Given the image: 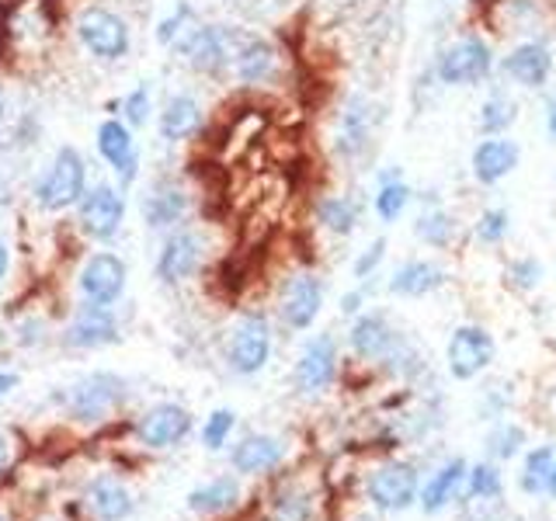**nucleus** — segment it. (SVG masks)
I'll use <instances>...</instances> for the list:
<instances>
[{"label": "nucleus", "mask_w": 556, "mask_h": 521, "mask_svg": "<svg viewBox=\"0 0 556 521\" xmlns=\"http://www.w3.org/2000/svg\"><path fill=\"white\" fill-rule=\"evenodd\" d=\"M84 191H87L84 153L77 147H60L56 156H52V164L46 167V174H39L31 195L46 213H63V208L80 202Z\"/></svg>", "instance_id": "nucleus-1"}, {"label": "nucleus", "mask_w": 556, "mask_h": 521, "mask_svg": "<svg viewBox=\"0 0 556 521\" xmlns=\"http://www.w3.org/2000/svg\"><path fill=\"white\" fill-rule=\"evenodd\" d=\"M491 69H494V49L480 35H463V39L442 49L434 74L448 87H473L491 77Z\"/></svg>", "instance_id": "nucleus-2"}, {"label": "nucleus", "mask_w": 556, "mask_h": 521, "mask_svg": "<svg viewBox=\"0 0 556 521\" xmlns=\"http://www.w3.org/2000/svg\"><path fill=\"white\" fill-rule=\"evenodd\" d=\"M243 42V35L223 28V25H205V28H188L174 46L181 49V56L199 69V74L216 77L226 66H233V52Z\"/></svg>", "instance_id": "nucleus-3"}, {"label": "nucleus", "mask_w": 556, "mask_h": 521, "mask_svg": "<svg viewBox=\"0 0 556 521\" xmlns=\"http://www.w3.org/2000/svg\"><path fill=\"white\" fill-rule=\"evenodd\" d=\"M77 39L91 56L115 63L129 52V25L115 11L91 4L77 14Z\"/></svg>", "instance_id": "nucleus-4"}, {"label": "nucleus", "mask_w": 556, "mask_h": 521, "mask_svg": "<svg viewBox=\"0 0 556 521\" xmlns=\"http://www.w3.org/2000/svg\"><path fill=\"white\" fill-rule=\"evenodd\" d=\"M77 223H80V230L94 240L118 237L122 223H126V199H122V191L112 185L87 188L77 202Z\"/></svg>", "instance_id": "nucleus-5"}, {"label": "nucleus", "mask_w": 556, "mask_h": 521, "mask_svg": "<svg viewBox=\"0 0 556 521\" xmlns=\"http://www.w3.org/2000/svg\"><path fill=\"white\" fill-rule=\"evenodd\" d=\"M497 344L491 338V330L480 323H463L448 341V372L456 379H477L494 365Z\"/></svg>", "instance_id": "nucleus-6"}, {"label": "nucleus", "mask_w": 556, "mask_h": 521, "mask_svg": "<svg viewBox=\"0 0 556 521\" xmlns=\"http://www.w3.org/2000/svg\"><path fill=\"white\" fill-rule=\"evenodd\" d=\"M126 379L115 372H94L80 379L74 390H70V414L80 417V421H101L109 417L122 399H126Z\"/></svg>", "instance_id": "nucleus-7"}, {"label": "nucleus", "mask_w": 556, "mask_h": 521, "mask_svg": "<svg viewBox=\"0 0 556 521\" xmlns=\"http://www.w3.org/2000/svg\"><path fill=\"white\" fill-rule=\"evenodd\" d=\"M230 365L240 372V376H254L265 369V361L271 355V327L265 317H257V313H251V317H243L233 334H230Z\"/></svg>", "instance_id": "nucleus-8"}, {"label": "nucleus", "mask_w": 556, "mask_h": 521, "mask_svg": "<svg viewBox=\"0 0 556 521\" xmlns=\"http://www.w3.org/2000/svg\"><path fill=\"white\" fill-rule=\"evenodd\" d=\"M320 306H324V285L317 275L300 271L286 278L282 295H278V309H282V317L292 330L313 327V320L320 317Z\"/></svg>", "instance_id": "nucleus-9"}, {"label": "nucleus", "mask_w": 556, "mask_h": 521, "mask_svg": "<svg viewBox=\"0 0 556 521\" xmlns=\"http://www.w3.org/2000/svg\"><path fill=\"white\" fill-rule=\"evenodd\" d=\"M417 469L407 462H387L369 476V500L382 511H404L417 500Z\"/></svg>", "instance_id": "nucleus-10"}, {"label": "nucleus", "mask_w": 556, "mask_h": 521, "mask_svg": "<svg viewBox=\"0 0 556 521\" xmlns=\"http://www.w3.org/2000/svg\"><path fill=\"white\" fill-rule=\"evenodd\" d=\"M126 260L118 254L101 251L84 265L80 271V292L87 303H98V306H112L122 292H126Z\"/></svg>", "instance_id": "nucleus-11"}, {"label": "nucleus", "mask_w": 556, "mask_h": 521, "mask_svg": "<svg viewBox=\"0 0 556 521\" xmlns=\"http://www.w3.org/2000/svg\"><path fill=\"white\" fill-rule=\"evenodd\" d=\"M338 376V344L334 338H313L306 347L300 361H295V386H300L303 393H324L330 382H334Z\"/></svg>", "instance_id": "nucleus-12"}, {"label": "nucleus", "mask_w": 556, "mask_h": 521, "mask_svg": "<svg viewBox=\"0 0 556 521\" xmlns=\"http://www.w3.org/2000/svg\"><path fill=\"white\" fill-rule=\"evenodd\" d=\"M202 265V240L191 233V230H174L161 254H156V278L167 285L174 282H185L188 275H195Z\"/></svg>", "instance_id": "nucleus-13"}, {"label": "nucleus", "mask_w": 556, "mask_h": 521, "mask_svg": "<svg viewBox=\"0 0 556 521\" xmlns=\"http://www.w3.org/2000/svg\"><path fill=\"white\" fill-rule=\"evenodd\" d=\"M118 341V320L112 306H98V303H84L66 330V344L74 347H101V344H115Z\"/></svg>", "instance_id": "nucleus-14"}, {"label": "nucleus", "mask_w": 556, "mask_h": 521, "mask_svg": "<svg viewBox=\"0 0 556 521\" xmlns=\"http://www.w3.org/2000/svg\"><path fill=\"white\" fill-rule=\"evenodd\" d=\"M188 428H191V417H188L185 407L161 404L136 424V439L143 442L147 448H167L174 442H181L188 434Z\"/></svg>", "instance_id": "nucleus-15"}, {"label": "nucleus", "mask_w": 556, "mask_h": 521, "mask_svg": "<svg viewBox=\"0 0 556 521\" xmlns=\"http://www.w3.org/2000/svg\"><path fill=\"white\" fill-rule=\"evenodd\" d=\"M518 161H521V150H518L515 139L491 136L473 150V178L486 188L501 185L518 167Z\"/></svg>", "instance_id": "nucleus-16"}, {"label": "nucleus", "mask_w": 556, "mask_h": 521, "mask_svg": "<svg viewBox=\"0 0 556 521\" xmlns=\"http://www.w3.org/2000/svg\"><path fill=\"white\" fill-rule=\"evenodd\" d=\"M501 69L518 87H543L553 74V52L543 42H521L501 60Z\"/></svg>", "instance_id": "nucleus-17"}, {"label": "nucleus", "mask_w": 556, "mask_h": 521, "mask_svg": "<svg viewBox=\"0 0 556 521\" xmlns=\"http://www.w3.org/2000/svg\"><path fill=\"white\" fill-rule=\"evenodd\" d=\"M191 208V195L181 188V185H153L147 195H143V219L153 230H170V226H178Z\"/></svg>", "instance_id": "nucleus-18"}, {"label": "nucleus", "mask_w": 556, "mask_h": 521, "mask_svg": "<svg viewBox=\"0 0 556 521\" xmlns=\"http://www.w3.org/2000/svg\"><path fill=\"white\" fill-rule=\"evenodd\" d=\"M396 347V334L390 330L387 317L379 313H362V317L352 323V352L365 361H379L390 358Z\"/></svg>", "instance_id": "nucleus-19"}, {"label": "nucleus", "mask_w": 556, "mask_h": 521, "mask_svg": "<svg viewBox=\"0 0 556 521\" xmlns=\"http://www.w3.org/2000/svg\"><path fill=\"white\" fill-rule=\"evenodd\" d=\"M278 69V52L268 39H243L233 52V74L243 84H265Z\"/></svg>", "instance_id": "nucleus-20"}, {"label": "nucleus", "mask_w": 556, "mask_h": 521, "mask_svg": "<svg viewBox=\"0 0 556 521\" xmlns=\"http://www.w3.org/2000/svg\"><path fill=\"white\" fill-rule=\"evenodd\" d=\"M202 129V109L191 94H174L161 112V136L167 143H185Z\"/></svg>", "instance_id": "nucleus-21"}, {"label": "nucleus", "mask_w": 556, "mask_h": 521, "mask_svg": "<svg viewBox=\"0 0 556 521\" xmlns=\"http://www.w3.org/2000/svg\"><path fill=\"white\" fill-rule=\"evenodd\" d=\"M445 285V268H439L434 260H407V265H400L390 278V292L393 295H428L434 289Z\"/></svg>", "instance_id": "nucleus-22"}, {"label": "nucleus", "mask_w": 556, "mask_h": 521, "mask_svg": "<svg viewBox=\"0 0 556 521\" xmlns=\"http://www.w3.org/2000/svg\"><path fill=\"white\" fill-rule=\"evenodd\" d=\"M466 459H452V462H445L439 473H434L431 480H428V486L421 491V508L428 511V514H434V511H442L445 504H452L456 500V494H459V486L466 483Z\"/></svg>", "instance_id": "nucleus-23"}, {"label": "nucleus", "mask_w": 556, "mask_h": 521, "mask_svg": "<svg viewBox=\"0 0 556 521\" xmlns=\"http://www.w3.org/2000/svg\"><path fill=\"white\" fill-rule=\"evenodd\" d=\"M282 462V445L268 434H251L233 448V466L240 473H265V469Z\"/></svg>", "instance_id": "nucleus-24"}, {"label": "nucleus", "mask_w": 556, "mask_h": 521, "mask_svg": "<svg viewBox=\"0 0 556 521\" xmlns=\"http://www.w3.org/2000/svg\"><path fill=\"white\" fill-rule=\"evenodd\" d=\"M94 147L101 153V161L109 167H118L122 161H129V156L136 153V139H132V129L126 126V122L118 118H104L98 126V139Z\"/></svg>", "instance_id": "nucleus-25"}, {"label": "nucleus", "mask_w": 556, "mask_h": 521, "mask_svg": "<svg viewBox=\"0 0 556 521\" xmlns=\"http://www.w3.org/2000/svg\"><path fill=\"white\" fill-rule=\"evenodd\" d=\"M237 500H240V483L233 476H219L213 483L199 486V491L188 497L191 511H199V514H219L226 508H233Z\"/></svg>", "instance_id": "nucleus-26"}, {"label": "nucleus", "mask_w": 556, "mask_h": 521, "mask_svg": "<svg viewBox=\"0 0 556 521\" xmlns=\"http://www.w3.org/2000/svg\"><path fill=\"white\" fill-rule=\"evenodd\" d=\"M317 219H320V226H327L330 233L348 237L358 226V202L344 199V195H324L317 202Z\"/></svg>", "instance_id": "nucleus-27"}, {"label": "nucleus", "mask_w": 556, "mask_h": 521, "mask_svg": "<svg viewBox=\"0 0 556 521\" xmlns=\"http://www.w3.org/2000/svg\"><path fill=\"white\" fill-rule=\"evenodd\" d=\"M369 143V112H365V101H352L341 118V132H338V150L344 156H355Z\"/></svg>", "instance_id": "nucleus-28"}, {"label": "nucleus", "mask_w": 556, "mask_h": 521, "mask_svg": "<svg viewBox=\"0 0 556 521\" xmlns=\"http://www.w3.org/2000/svg\"><path fill=\"white\" fill-rule=\"evenodd\" d=\"M91 508L101 521H122L129 514L132 500L115 480H94L91 483Z\"/></svg>", "instance_id": "nucleus-29"}, {"label": "nucleus", "mask_w": 556, "mask_h": 521, "mask_svg": "<svg viewBox=\"0 0 556 521\" xmlns=\"http://www.w3.org/2000/svg\"><path fill=\"white\" fill-rule=\"evenodd\" d=\"M414 233H417V240H425L428 247H448L459 233V223H456V216H448L445 208H428V213L417 216Z\"/></svg>", "instance_id": "nucleus-30"}, {"label": "nucleus", "mask_w": 556, "mask_h": 521, "mask_svg": "<svg viewBox=\"0 0 556 521\" xmlns=\"http://www.w3.org/2000/svg\"><path fill=\"white\" fill-rule=\"evenodd\" d=\"M518 118V104L508 94H491L480 109V129L483 136H504Z\"/></svg>", "instance_id": "nucleus-31"}, {"label": "nucleus", "mask_w": 556, "mask_h": 521, "mask_svg": "<svg viewBox=\"0 0 556 521\" xmlns=\"http://www.w3.org/2000/svg\"><path fill=\"white\" fill-rule=\"evenodd\" d=\"M521 445H526V428L521 424H511V421H501L494 424V431L486 434V456L497 459V462H508L515 459Z\"/></svg>", "instance_id": "nucleus-32"}, {"label": "nucleus", "mask_w": 556, "mask_h": 521, "mask_svg": "<svg viewBox=\"0 0 556 521\" xmlns=\"http://www.w3.org/2000/svg\"><path fill=\"white\" fill-rule=\"evenodd\" d=\"M410 205V188L407 181L390 178V181H379V195H376V213L382 223H396L404 216V208Z\"/></svg>", "instance_id": "nucleus-33"}, {"label": "nucleus", "mask_w": 556, "mask_h": 521, "mask_svg": "<svg viewBox=\"0 0 556 521\" xmlns=\"http://www.w3.org/2000/svg\"><path fill=\"white\" fill-rule=\"evenodd\" d=\"M549 466H553V448H532L526 456V466H521V491L526 494H546L549 483Z\"/></svg>", "instance_id": "nucleus-34"}, {"label": "nucleus", "mask_w": 556, "mask_h": 521, "mask_svg": "<svg viewBox=\"0 0 556 521\" xmlns=\"http://www.w3.org/2000/svg\"><path fill=\"white\" fill-rule=\"evenodd\" d=\"M501 491H504V480L497 473V466L480 462L473 469H466V494H469V500H491V497H501Z\"/></svg>", "instance_id": "nucleus-35"}, {"label": "nucleus", "mask_w": 556, "mask_h": 521, "mask_svg": "<svg viewBox=\"0 0 556 521\" xmlns=\"http://www.w3.org/2000/svg\"><path fill=\"white\" fill-rule=\"evenodd\" d=\"M508 230H511V216H508V208H501V205H494V208H486V213H480V219H477V226H473L477 240L486 243V247H494V243H501L504 237H508Z\"/></svg>", "instance_id": "nucleus-36"}, {"label": "nucleus", "mask_w": 556, "mask_h": 521, "mask_svg": "<svg viewBox=\"0 0 556 521\" xmlns=\"http://www.w3.org/2000/svg\"><path fill=\"white\" fill-rule=\"evenodd\" d=\"M150 112H153V104H150V87L147 84H139L136 91H129L126 98H122V115H126V126L129 129L147 126Z\"/></svg>", "instance_id": "nucleus-37"}, {"label": "nucleus", "mask_w": 556, "mask_h": 521, "mask_svg": "<svg viewBox=\"0 0 556 521\" xmlns=\"http://www.w3.org/2000/svg\"><path fill=\"white\" fill-rule=\"evenodd\" d=\"M195 17V11H191V4H178L174 8L164 22H156V42L161 46H174L181 39V35L188 31V22Z\"/></svg>", "instance_id": "nucleus-38"}, {"label": "nucleus", "mask_w": 556, "mask_h": 521, "mask_svg": "<svg viewBox=\"0 0 556 521\" xmlns=\"http://www.w3.org/2000/svg\"><path fill=\"white\" fill-rule=\"evenodd\" d=\"M309 518V497L286 491L275 500V521H306Z\"/></svg>", "instance_id": "nucleus-39"}, {"label": "nucleus", "mask_w": 556, "mask_h": 521, "mask_svg": "<svg viewBox=\"0 0 556 521\" xmlns=\"http://www.w3.org/2000/svg\"><path fill=\"white\" fill-rule=\"evenodd\" d=\"M508 278H511L515 289L529 292L539 285V278H543V265H539V257H518V260H511Z\"/></svg>", "instance_id": "nucleus-40"}, {"label": "nucleus", "mask_w": 556, "mask_h": 521, "mask_svg": "<svg viewBox=\"0 0 556 521\" xmlns=\"http://www.w3.org/2000/svg\"><path fill=\"white\" fill-rule=\"evenodd\" d=\"M233 431V414L230 410H216L213 417L205 421V428H202V442H205V448H223L226 445V434Z\"/></svg>", "instance_id": "nucleus-41"}, {"label": "nucleus", "mask_w": 556, "mask_h": 521, "mask_svg": "<svg viewBox=\"0 0 556 521\" xmlns=\"http://www.w3.org/2000/svg\"><path fill=\"white\" fill-rule=\"evenodd\" d=\"M382 254H387V240H372V247L365 251L358 260H355V278H369L376 268H379V260H382Z\"/></svg>", "instance_id": "nucleus-42"}, {"label": "nucleus", "mask_w": 556, "mask_h": 521, "mask_svg": "<svg viewBox=\"0 0 556 521\" xmlns=\"http://www.w3.org/2000/svg\"><path fill=\"white\" fill-rule=\"evenodd\" d=\"M115 174H118V185H122V188H129V185L139 178V150L129 156V161H122V164L115 167Z\"/></svg>", "instance_id": "nucleus-43"}, {"label": "nucleus", "mask_w": 556, "mask_h": 521, "mask_svg": "<svg viewBox=\"0 0 556 521\" xmlns=\"http://www.w3.org/2000/svg\"><path fill=\"white\" fill-rule=\"evenodd\" d=\"M362 300H365L362 289H358V292H348L344 300H341V313H348V317H352V313H358V309H362Z\"/></svg>", "instance_id": "nucleus-44"}, {"label": "nucleus", "mask_w": 556, "mask_h": 521, "mask_svg": "<svg viewBox=\"0 0 556 521\" xmlns=\"http://www.w3.org/2000/svg\"><path fill=\"white\" fill-rule=\"evenodd\" d=\"M8 268H11V251H8V243L0 240V282L8 278Z\"/></svg>", "instance_id": "nucleus-45"}, {"label": "nucleus", "mask_w": 556, "mask_h": 521, "mask_svg": "<svg viewBox=\"0 0 556 521\" xmlns=\"http://www.w3.org/2000/svg\"><path fill=\"white\" fill-rule=\"evenodd\" d=\"M11 390H17V376L4 372V376H0V396H8Z\"/></svg>", "instance_id": "nucleus-46"}, {"label": "nucleus", "mask_w": 556, "mask_h": 521, "mask_svg": "<svg viewBox=\"0 0 556 521\" xmlns=\"http://www.w3.org/2000/svg\"><path fill=\"white\" fill-rule=\"evenodd\" d=\"M546 494L556 497V452H553V466H549V483H546Z\"/></svg>", "instance_id": "nucleus-47"}, {"label": "nucleus", "mask_w": 556, "mask_h": 521, "mask_svg": "<svg viewBox=\"0 0 556 521\" xmlns=\"http://www.w3.org/2000/svg\"><path fill=\"white\" fill-rule=\"evenodd\" d=\"M4 466H8V442L0 439V469H4Z\"/></svg>", "instance_id": "nucleus-48"}, {"label": "nucleus", "mask_w": 556, "mask_h": 521, "mask_svg": "<svg viewBox=\"0 0 556 521\" xmlns=\"http://www.w3.org/2000/svg\"><path fill=\"white\" fill-rule=\"evenodd\" d=\"M546 129L556 136V104H553V112H549V118H546Z\"/></svg>", "instance_id": "nucleus-49"}, {"label": "nucleus", "mask_w": 556, "mask_h": 521, "mask_svg": "<svg viewBox=\"0 0 556 521\" xmlns=\"http://www.w3.org/2000/svg\"><path fill=\"white\" fill-rule=\"evenodd\" d=\"M4 112H8V101H4V91H0V122H4Z\"/></svg>", "instance_id": "nucleus-50"}, {"label": "nucleus", "mask_w": 556, "mask_h": 521, "mask_svg": "<svg viewBox=\"0 0 556 521\" xmlns=\"http://www.w3.org/2000/svg\"><path fill=\"white\" fill-rule=\"evenodd\" d=\"M0 521H4V518H0Z\"/></svg>", "instance_id": "nucleus-51"}]
</instances>
